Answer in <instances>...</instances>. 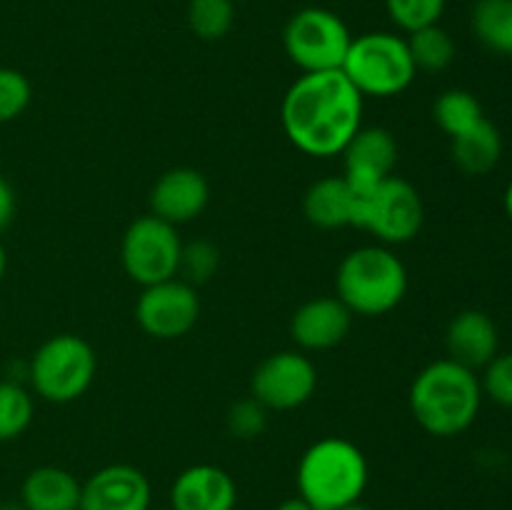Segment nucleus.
<instances>
[{
    "label": "nucleus",
    "mask_w": 512,
    "mask_h": 510,
    "mask_svg": "<svg viewBox=\"0 0 512 510\" xmlns=\"http://www.w3.org/2000/svg\"><path fill=\"white\" fill-rule=\"evenodd\" d=\"M363 103L343 70L303 73L285 90L280 123L300 153L335 158L363 128Z\"/></svg>",
    "instance_id": "1"
},
{
    "label": "nucleus",
    "mask_w": 512,
    "mask_h": 510,
    "mask_svg": "<svg viewBox=\"0 0 512 510\" xmlns=\"http://www.w3.org/2000/svg\"><path fill=\"white\" fill-rule=\"evenodd\" d=\"M483 403V388L475 370L450 358L425 365L410 383V415L425 433L455 438L475 423Z\"/></svg>",
    "instance_id": "2"
},
{
    "label": "nucleus",
    "mask_w": 512,
    "mask_h": 510,
    "mask_svg": "<svg viewBox=\"0 0 512 510\" xmlns=\"http://www.w3.org/2000/svg\"><path fill=\"white\" fill-rule=\"evenodd\" d=\"M370 468L363 450L348 438L328 435L310 445L298 463V495L315 510H335L363 500Z\"/></svg>",
    "instance_id": "3"
},
{
    "label": "nucleus",
    "mask_w": 512,
    "mask_h": 510,
    "mask_svg": "<svg viewBox=\"0 0 512 510\" xmlns=\"http://www.w3.org/2000/svg\"><path fill=\"white\" fill-rule=\"evenodd\" d=\"M335 290L353 315L380 318L405 300L408 270L388 245H363L340 260Z\"/></svg>",
    "instance_id": "4"
},
{
    "label": "nucleus",
    "mask_w": 512,
    "mask_h": 510,
    "mask_svg": "<svg viewBox=\"0 0 512 510\" xmlns=\"http://www.w3.org/2000/svg\"><path fill=\"white\" fill-rule=\"evenodd\" d=\"M340 70L363 98H395L418 75L408 40L388 30L355 35Z\"/></svg>",
    "instance_id": "5"
},
{
    "label": "nucleus",
    "mask_w": 512,
    "mask_h": 510,
    "mask_svg": "<svg viewBox=\"0 0 512 510\" xmlns=\"http://www.w3.org/2000/svg\"><path fill=\"white\" fill-rule=\"evenodd\" d=\"M30 388L55 405L83 398L98 375L93 345L75 333H58L45 340L30 360Z\"/></svg>",
    "instance_id": "6"
},
{
    "label": "nucleus",
    "mask_w": 512,
    "mask_h": 510,
    "mask_svg": "<svg viewBox=\"0 0 512 510\" xmlns=\"http://www.w3.org/2000/svg\"><path fill=\"white\" fill-rule=\"evenodd\" d=\"M355 198L353 228L373 233L380 245H403L418 238L425 223V205L410 180L390 175L368 193H355Z\"/></svg>",
    "instance_id": "7"
},
{
    "label": "nucleus",
    "mask_w": 512,
    "mask_h": 510,
    "mask_svg": "<svg viewBox=\"0 0 512 510\" xmlns=\"http://www.w3.org/2000/svg\"><path fill=\"white\" fill-rule=\"evenodd\" d=\"M350 43H353V35L345 20L320 5H310L293 13L283 28L285 55L303 73L340 70Z\"/></svg>",
    "instance_id": "8"
},
{
    "label": "nucleus",
    "mask_w": 512,
    "mask_h": 510,
    "mask_svg": "<svg viewBox=\"0 0 512 510\" xmlns=\"http://www.w3.org/2000/svg\"><path fill=\"white\" fill-rule=\"evenodd\" d=\"M183 240L178 228L153 213L133 220L120 243V263L125 275L140 288L178 278Z\"/></svg>",
    "instance_id": "9"
},
{
    "label": "nucleus",
    "mask_w": 512,
    "mask_h": 510,
    "mask_svg": "<svg viewBox=\"0 0 512 510\" xmlns=\"http://www.w3.org/2000/svg\"><path fill=\"white\" fill-rule=\"evenodd\" d=\"M318 388V368L300 350H280L268 355L250 378V395L275 413L295 410L308 403Z\"/></svg>",
    "instance_id": "10"
},
{
    "label": "nucleus",
    "mask_w": 512,
    "mask_h": 510,
    "mask_svg": "<svg viewBox=\"0 0 512 510\" xmlns=\"http://www.w3.org/2000/svg\"><path fill=\"white\" fill-rule=\"evenodd\" d=\"M200 318V298L195 285L183 278L145 285L135 303L140 330L155 340H178L195 328Z\"/></svg>",
    "instance_id": "11"
},
{
    "label": "nucleus",
    "mask_w": 512,
    "mask_h": 510,
    "mask_svg": "<svg viewBox=\"0 0 512 510\" xmlns=\"http://www.w3.org/2000/svg\"><path fill=\"white\" fill-rule=\"evenodd\" d=\"M153 488L148 475L128 463L95 470L80 490V510H150Z\"/></svg>",
    "instance_id": "12"
},
{
    "label": "nucleus",
    "mask_w": 512,
    "mask_h": 510,
    "mask_svg": "<svg viewBox=\"0 0 512 510\" xmlns=\"http://www.w3.org/2000/svg\"><path fill=\"white\" fill-rule=\"evenodd\" d=\"M343 178L355 193H368L395 175L398 140L385 128H360L343 153Z\"/></svg>",
    "instance_id": "13"
},
{
    "label": "nucleus",
    "mask_w": 512,
    "mask_h": 510,
    "mask_svg": "<svg viewBox=\"0 0 512 510\" xmlns=\"http://www.w3.org/2000/svg\"><path fill=\"white\" fill-rule=\"evenodd\" d=\"M353 318L338 295H323L300 305L290 318V338L305 353L338 348L353 328Z\"/></svg>",
    "instance_id": "14"
},
{
    "label": "nucleus",
    "mask_w": 512,
    "mask_h": 510,
    "mask_svg": "<svg viewBox=\"0 0 512 510\" xmlns=\"http://www.w3.org/2000/svg\"><path fill=\"white\" fill-rule=\"evenodd\" d=\"M210 203V185L195 168H170L150 190V213L170 225H185L200 218Z\"/></svg>",
    "instance_id": "15"
},
{
    "label": "nucleus",
    "mask_w": 512,
    "mask_h": 510,
    "mask_svg": "<svg viewBox=\"0 0 512 510\" xmlns=\"http://www.w3.org/2000/svg\"><path fill=\"white\" fill-rule=\"evenodd\" d=\"M235 505L238 485L220 465H190L170 485V510H235Z\"/></svg>",
    "instance_id": "16"
},
{
    "label": "nucleus",
    "mask_w": 512,
    "mask_h": 510,
    "mask_svg": "<svg viewBox=\"0 0 512 510\" xmlns=\"http://www.w3.org/2000/svg\"><path fill=\"white\" fill-rule=\"evenodd\" d=\"M448 358L470 370H483L500 353L498 325L483 310H460L445 330Z\"/></svg>",
    "instance_id": "17"
},
{
    "label": "nucleus",
    "mask_w": 512,
    "mask_h": 510,
    "mask_svg": "<svg viewBox=\"0 0 512 510\" xmlns=\"http://www.w3.org/2000/svg\"><path fill=\"white\" fill-rule=\"evenodd\" d=\"M83 483L70 470L40 465L23 478L20 503L28 510H80Z\"/></svg>",
    "instance_id": "18"
},
{
    "label": "nucleus",
    "mask_w": 512,
    "mask_h": 510,
    "mask_svg": "<svg viewBox=\"0 0 512 510\" xmlns=\"http://www.w3.org/2000/svg\"><path fill=\"white\" fill-rule=\"evenodd\" d=\"M355 198L353 188L348 180L340 178H323L315 180L303 195V213L310 225L320 230H335L348 228L355 220Z\"/></svg>",
    "instance_id": "19"
},
{
    "label": "nucleus",
    "mask_w": 512,
    "mask_h": 510,
    "mask_svg": "<svg viewBox=\"0 0 512 510\" xmlns=\"http://www.w3.org/2000/svg\"><path fill=\"white\" fill-rule=\"evenodd\" d=\"M450 153L460 173L473 175V178L488 175L503 158V135L498 125L483 118L470 130L450 138Z\"/></svg>",
    "instance_id": "20"
},
{
    "label": "nucleus",
    "mask_w": 512,
    "mask_h": 510,
    "mask_svg": "<svg viewBox=\"0 0 512 510\" xmlns=\"http://www.w3.org/2000/svg\"><path fill=\"white\" fill-rule=\"evenodd\" d=\"M470 25L485 48L512 58V0H475Z\"/></svg>",
    "instance_id": "21"
},
{
    "label": "nucleus",
    "mask_w": 512,
    "mask_h": 510,
    "mask_svg": "<svg viewBox=\"0 0 512 510\" xmlns=\"http://www.w3.org/2000/svg\"><path fill=\"white\" fill-rule=\"evenodd\" d=\"M433 118L448 138H455V135L465 133L473 125H478L485 118V113L480 100L470 90L450 88L445 93H440L438 100H435Z\"/></svg>",
    "instance_id": "22"
},
{
    "label": "nucleus",
    "mask_w": 512,
    "mask_h": 510,
    "mask_svg": "<svg viewBox=\"0 0 512 510\" xmlns=\"http://www.w3.org/2000/svg\"><path fill=\"white\" fill-rule=\"evenodd\" d=\"M405 40H408V50L415 63V70H425V73H440V70L450 68L455 53H458L453 35L445 28H440V23L415 30Z\"/></svg>",
    "instance_id": "23"
},
{
    "label": "nucleus",
    "mask_w": 512,
    "mask_h": 510,
    "mask_svg": "<svg viewBox=\"0 0 512 510\" xmlns=\"http://www.w3.org/2000/svg\"><path fill=\"white\" fill-rule=\"evenodd\" d=\"M35 415L33 395L15 380H0V443L20 438Z\"/></svg>",
    "instance_id": "24"
},
{
    "label": "nucleus",
    "mask_w": 512,
    "mask_h": 510,
    "mask_svg": "<svg viewBox=\"0 0 512 510\" xmlns=\"http://www.w3.org/2000/svg\"><path fill=\"white\" fill-rule=\"evenodd\" d=\"M188 25L200 40H223L235 25V0H190Z\"/></svg>",
    "instance_id": "25"
},
{
    "label": "nucleus",
    "mask_w": 512,
    "mask_h": 510,
    "mask_svg": "<svg viewBox=\"0 0 512 510\" xmlns=\"http://www.w3.org/2000/svg\"><path fill=\"white\" fill-rule=\"evenodd\" d=\"M390 23L403 33H415L420 28L440 23L445 13V0H385Z\"/></svg>",
    "instance_id": "26"
},
{
    "label": "nucleus",
    "mask_w": 512,
    "mask_h": 510,
    "mask_svg": "<svg viewBox=\"0 0 512 510\" xmlns=\"http://www.w3.org/2000/svg\"><path fill=\"white\" fill-rule=\"evenodd\" d=\"M220 268V250L210 240H193V243H183V253H180L178 275L190 285L208 283Z\"/></svg>",
    "instance_id": "27"
},
{
    "label": "nucleus",
    "mask_w": 512,
    "mask_h": 510,
    "mask_svg": "<svg viewBox=\"0 0 512 510\" xmlns=\"http://www.w3.org/2000/svg\"><path fill=\"white\" fill-rule=\"evenodd\" d=\"M33 100V85L20 70L0 65V125L13 123L28 110Z\"/></svg>",
    "instance_id": "28"
},
{
    "label": "nucleus",
    "mask_w": 512,
    "mask_h": 510,
    "mask_svg": "<svg viewBox=\"0 0 512 510\" xmlns=\"http://www.w3.org/2000/svg\"><path fill=\"white\" fill-rule=\"evenodd\" d=\"M268 413L270 410L265 405H260L253 395L238 400V403L230 405L228 415H225L228 433L238 440L260 438L268 430Z\"/></svg>",
    "instance_id": "29"
},
{
    "label": "nucleus",
    "mask_w": 512,
    "mask_h": 510,
    "mask_svg": "<svg viewBox=\"0 0 512 510\" xmlns=\"http://www.w3.org/2000/svg\"><path fill=\"white\" fill-rule=\"evenodd\" d=\"M480 388L500 408H512V353H498L485 365Z\"/></svg>",
    "instance_id": "30"
},
{
    "label": "nucleus",
    "mask_w": 512,
    "mask_h": 510,
    "mask_svg": "<svg viewBox=\"0 0 512 510\" xmlns=\"http://www.w3.org/2000/svg\"><path fill=\"white\" fill-rule=\"evenodd\" d=\"M15 218V190L8 180L0 175V233L13 223Z\"/></svg>",
    "instance_id": "31"
},
{
    "label": "nucleus",
    "mask_w": 512,
    "mask_h": 510,
    "mask_svg": "<svg viewBox=\"0 0 512 510\" xmlns=\"http://www.w3.org/2000/svg\"><path fill=\"white\" fill-rule=\"evenodd\" d=\"M275 510H315V508L308 503V500L300 498V495H293V498L280 500V503L275 505Z\"/></svg>",
    "instance_id": "32"
},
{
    "label": "nucleus",
    "mask_w": 512,
    "mask_h": 510,
    "mask_svg": "<svg viewBox=\"0 0 512 510\" xmlns=\"http://www.w3.org/2000/svg\"><path fill=\"white\" fill-rule=\"evenodd\" d=\"M503 205H505V213H508V218L512 220V178H510L508 188H505V195H503Z\"/></svg>",
    "instance_id": "33"
},
{
    "label": "nucleus",
    "mask_w": 512,
    "mask_h": 510,
    "mask_svg": "<svg viewBox=\"0 0 512 510\" xmlns=\"http://www.w3.org/2000/svg\"><path fill=\"white\" fill-rule=\"evenodd\" d=\"M335 510H373L370 505H365L363 500H355V503H348V505H340V508Z\"/></svg>",
    "instance_id": "34"
},
{
    "label": "nucleus",
    "mask_w": 512,
    "mask_h": 510,
    "mask_svg": "<svg viewBox=\"0 0 512 510\" xmlns=\"http://www.w3.org/2000/svg\"><path fill=\"white\" fill-rule=\"evenodd\" d=\"M0 510H28V508H25L20 500H5V503H0Z\"/></svg>",
    "instance_id": "35"
},
{
    "label": "nucleus",
    "mask_w": 512,
    "mask_h": 510,
    "mask_svg": "<svg viewBox=\"0 0 512 510\" xmlns=\"http://www.w3.org/2000/svg\"><path fill=\"white\" fill-rule=\"evenodd\" d=\"M5 268H8V255H5L3 243H0V283H3L5 278Z\"/></svg>",
    "instance_id": "36"
},
{
    "label": "nucleus",
    "mask_w": 512,
    "mask_h": 510,
    "mask_svg": "<svg viewBox=\"0 0 512 510\" xmlns=\"http://www.w3.org/2000/svg\"><path fill=\"white\" fill-rule=\"evenodd\" d=\"M235 3H240V0H235Z\"/></svg>",
    "instance_id": "37"
}]
</instances>
